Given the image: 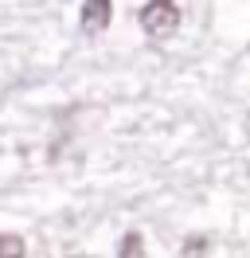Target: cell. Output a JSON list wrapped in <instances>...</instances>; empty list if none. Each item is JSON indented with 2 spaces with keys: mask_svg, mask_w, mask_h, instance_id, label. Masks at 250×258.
Wrapping results in <instances>:
<instances>
[{
  "mask_svg": "<svg viewBox=\"0 0 250 258\" xmlns=\"http://www.w3.org/2000/svg\"><path fill=\"white\" fill-rule=\"evenodd\" d=\"M0 258H24V239L0 231Z\"/></svg>",
  "mask_w": 250,
  "mask_h": 258,
  "instance_id": "obj_4",
  "label": "cell"
},
{
  "mask_svg": "<svg viewBox=\"0 0 250 258\" xmlns=\"http://www.w3.org/2000/svg\"><path fill=\"white\" fill-rule=\"evenodd\" d=\"M137 20H141V28H145V35L164 39V35H172L180 28V8H176V4H164V0H153V4L141 8Z\"/></svg>",
  "mask_w": 250,
  "mask_h": 258,
  "instance_id": "obj_1",
  "label": "cell"
},
{
  "mask_svg": "<svg viewBox=\"0 0 250 258\" xmlns=\"http://www.w3.org/2000/svg\"><path fill=\"white\" fill-rule=\"evenodd\" d=\"M207 254V239L203 235H188L184 239V258H203Z\"/></svg>",
  "mask_w": 250,
  "mask_h": 258,
  "instance_id": "obj_5",
  "label": "cell"
},
{
  "mask_svg": "<svg viewBox=\"0 0 250 258\" xmlns=\"http://www.w3.org/2000/svg\"><path fill=\"white\" fill-rule=\"evenodd\" d=\"M109 16H113V8H109L106 0H90V4H82V28H86V32H102V28H106L109 24Z\"/></svg>",
  "mask_w": 250,
  "mask_h": 258,
  "instance_id": "obj_2",
  "label": "cell"
},
{
  "mask_svg": "<svg viewBox=\"0 0 250 258\" xmlns=\"http://www.w3.org/2000/svg\"><path fill=\"white\" fill-rule=\"evenodd\" d=\"M117 258H145V239L141 231H125L121 242H117Z\"/></svg>",
  "mask_w": 250,
  "mask_h": 258,
  "instance_id": "obj_3",
  "label": "cell"
}]
</instances>
